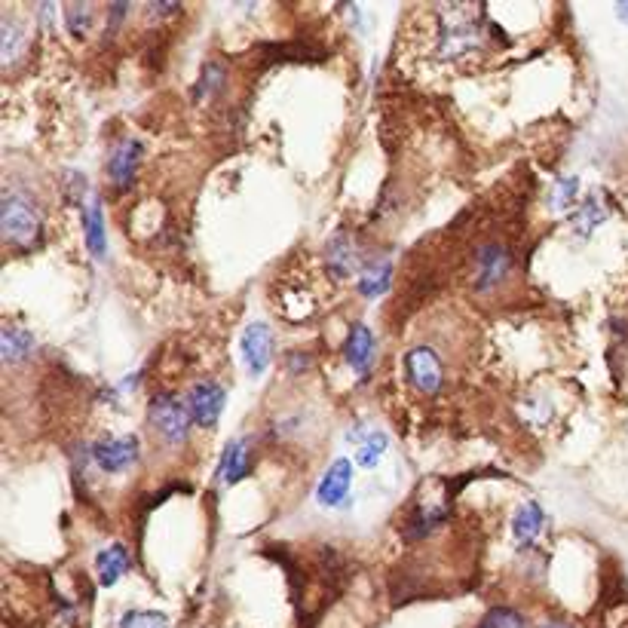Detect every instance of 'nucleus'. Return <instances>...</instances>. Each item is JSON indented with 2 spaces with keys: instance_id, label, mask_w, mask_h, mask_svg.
<instances>
[{
  "instance_id": "f257e3e1",
  "label": "nucleus",
  "mask_w": 628,
  "mask_h": 628,
  "mask_svg": "<svg viewBox=\"0 0 628 628\" xmlns=\"http://www.w3.org/2000/svg\"><path fill=\"white\" fill-rule=\"evenodd\" d=\"M494 46V22L478 4H442L432 10L429 50L436 62H466Z\"/></svg>"
},
{
  "instance_id": "f03ea898",
  "label": "nucleus",
  "mask_w": 628,
  "mask_h": 628,
  "mask_svg": "<svg viewBox=\"0 0 628 628\" xmlns=\"http://www.w3.org/2000/svg\"><path fill=\"white\" fill-rule=\"evenodd\" d=\"M0 233H4V243L13 249H37L43 239V218L40 209L28 193L7 190L4 203H0Z\"/></svg>"
},
{
  "instance_id": "7ed1b4c3",
  "label": "nucleus",
  "mask_w": 628,
  "mask_h": 628,
  "mask_svg": "<svg viewBox=\"0 0 628 628\" xmlns=\"http://www.w3.org/2000/svg\"><path fill=\"white\" fill-rule=\"evenodd\" d=\"M148 420L154 426L157 436L166 442V445H181L187 442L190 436V411H187V402L175 399L172 393H157L148 405Z\"/></svg>"
},
{
  "instance_id": "20e7f679",
  "label": "nucleus",
  "mask_w": 628,
  "mask_h": 628,
  "mask_svg": "<svg viewBox=\"0 0 628 628\" xmlns=\"http://www.w3.org/2000/svg\"><path fill=\"white\" fill-rule=\"evenodd\" d=\"M138 454H141V448H138L135 436H102V439H95L92 448H89L92 463L108 475L132 469L138 463Z\"/></svg>"
},
{
  "instance_id": "39448f33",
  "label": "nucleus",
  "mask_w": 628,
  "mask_h": 628,
  "mask_svg": "<svg viewBox=\"0 0 628 628\" xmlns=\"http://www.w3.org/2000/svg\"><path fill=\"white\" fill-rule=\"evenodd\" d=\"M224 408H227V390L218 380H197L190 386L187 411H190V417L197 426L212 429L218 423V417L224 414Z\"/></svg>"
},
{
  "instance_id": "423d86ee",
  "label": "nucleus",
  "mask_w": 628,
  "mask_h": 628,
  "mask_svg": "<svg viewBox=\"0 0 628 628\" xmlns=\"http://www.w3.org/2000/svg\"><path fill=\"white\" fill-rule=\"evenodd\" d=\"M509 273H512V255L506 252V246H500V243L481 246V252L475 258V270H472L475 292H481V295L494 292V288H500L506 282Z\"/></svg>"
},
{
  "instance_id": "0eeeda50",
  "label": "nucleus",
  "mask_w": 628,
  "mask_h": 628,
  "mask_svg": "<svg viewBox=\"0 0 628 628\" xmlns=\"http://www.w3.org/2000/svg\"><path fill=\"white\" fill-rule=\"evenodd\" d=\"M350 491H353V466L347 457H337L319 481L316 503L325 509H344L350 503Z\"/></svg>"
},
{
  "instance_id": "6e6552de",
  "label": "nucleus",
  "mask_w": 628,
  "mask_h": 628,
  "mask_svg": "<svg viewBox=\"0 0 628 628\" xmlns=\"http://www.w3.org/2000/svg\"><path fill=\"white\" fill-rule=\"evenodd\" d=\"M141 157H144V144L138 138H123L117 141L111 154H108V181L114 190H129L135 175H138V166H141Z\"/></svg>"
},
{
  "instance_id": "1a4fd4ad",
  "label": "nucleus",
  "mask_w": 628,
  "mask_h": 628,
  "mask_svg": "<svg viewBox=\"0 0 628 628\" xmlns=\"http://www.w3.org/2000/svg\"><path fill=\"white\" fill-rule=\"evenodd\" d=\"M405 371L417 393L436 396L442 390V359L429 347H414L405 356Z\"/></svg>"
},
{
  "instance_id": "9d476101",
  "label": "nucleus",
  "mask_w": 628,
  "mask_h": 628,
  "mask_svg": "<svg viewBox=\"0 0 628 628\" xmlns=\"http://www.w3.org/2000/svg\"><path fill=\"white\" fill-rule=\"evenodd\" d=\"M325 267L331 270L334 279H353L356 273L362 276L365 264L359 255V246L353 243V236L347 230H337L325 243Z\"/></svg>"
},
{
  "instance_id": "9b49d317",
  "label": "nucleus",
  "mask_w": 628,
  "mask_h": 628,
  "mask_svg": "<svg viewBox=\"0 0 628 628\" xmlns=\"http://www.w3.org/2000/svg\"><path fill=\"white\" fill-rule=\"evenodd\" d=\"M239 353H243V362L249 368L252 377H261L273 359V331L264 322H252L243 337H239Z\"/></svg>"
},
{
  "instance_id": "f8f14e48",
  "label": "nucleus",
  "mask_w": 628,
  "mask_h": 628,
  "mask_svg": "<svg viewBox=\"0 0 628 628\" xmlns=\"http://www.w3.org/2000/svg\"><path fill=\"white\" fill-rule=\"evenodd\" d=\"M374 353H377V344H374V331L362 322H356L347 334V344H344V359L347 365L356 371L359 380H365L374 368Z\"/></svg>"
},
{
  "instance_id": "ddd939ff",
  "label": "nucleus",
  "mask_w": 628,
  "mask_h": 628,
  "mask_svg": "<svg viewBox=\"0 0 628 628\" xmlns=\"http://www.w3.org/2000/svg\"><path fill=\"white\" fill-rule=\"evenodd\" d=\"M350 442H356V463L362 469H374L377 460L386 454V448H390L386 432L377 429V426H368V423H359V426L350 429Z\"/></svg>"
},
{
  "instance_id": "4468645a",
  "label": "nucleus",
  "mask_w": 628,
  "mask_h": 628,
  "mask_svg": "<svg viewBox=\"0 0 628 628\" xmlns=\"http://www.w3.org/2000/svg\"><path fill=\"white\" fill-rule=\"evenodd\" d=\"M132 561H129V549L123 543H114L108 549L99 552V558H95V573H99V586L102 589H111L117 586L120 579L129 573Z\"/></svg>"
},
{
  "instance_id": "2eb2a0df",
  "label": "nucleus",
  "mask_w": 628,
  "mask_h": 628,
  "mask_svg": "<svg viewBox=\"0 0 628 628\" xmlns=\"http://www.w3.org/2000/svg\"><path fill=\"white\" fill-rule=\"evenodd\" d=\"M28 50V31L19 19L4 16L0 19V65L13 68Z\"/></svg>"
},
{
  "instance_id": "dca6fc26",
  "label": "nucleus",
  "mask_w": 628,
  "mask_h": 628,
  "mask_svg": "<svg viewBox=\"0 0 628 628\" xmlns=\"http://www.w3.org/2000/svg\"><path fill=\"white\" fill-rule=\"evenodd\" d=\"M31 353H34V334L31 331H25L22 325H13V322H7L4 328H0V359H4L7 365H19Z\"/></svg>"
},
{
  "instance_id": "f3484780",
  "label": "nucleus",
  "mask_w": 628,
  "mask_h": 628,
  "mask_svg": "<svg viewBox=\"0 0 628 628\" xmlns=\"http://www.w3.org/2000/svg\"><path fill=\"white\" fill-rule=\"evenodd\" d=\"M543 527H546V512L540 503H524L515 518H512V537L518 546H530V543H537V537L543 534Z\"/></svg>"
},
{
  "instance_id": "a211bd4d",
  "label": "nucleus",
  "mask_w": 628,
  "mask_h": 628,
  "mask_svg": "<svg viewBox=\"0 0 628 628\" xmlns=\"http://www.w3.org/2000/svg\"><path fill=\"white\" fill-rule=\"evenodd\" d=\"M83 230H86L89 255L105 261V255H108V233H105V218H102V203L99 200H89V206L83 212Z\"/></svg>"
},
{
  "instance_id": "6ab92c4d",
  "label": "nucleus",
  "mask_w": 628,
  "mask_h": 628,
  "mask_svg": "<svg viewBox=\"0 0 628 628\" xmlns=\"http://www.w3.org/2000/svg\"><path fill=\"white\" fill-rule=\"evenodd\" d=\"M246 469H249V439H230L221 454L218 475L227 481V485H236V481L246 475Z\"/></svg>"
},
{
  "instance_id": "aec40b11",
  "label": "nucleus",
  "mask_w": 628,
  "mask_h": 628,
  "mask_svg": "<svg viewBox=\"0 0 628 628\" xmlns=\"http://www.w3.org/2000/svg\"><path fill=\"white\" fill-rule=\"evenodd\" d=\"M390 282H393V264L390 261L365 264V270L359 276V295L368 298V301H374V298L390 292Z\"/></svg>"
},
{
  "instance_id": "412c9836",
  "label": "nucleus",
  "mask_w": 628,
  "mask_h": 628,
  "mask_svg": "<svg viewBox=\"0 0 628 628\" xmlns=\"http://www.w3.org/2000/svg\"><path fill=\"white\" fill-rule=\"evenodd\" d=\"M221 86H224V68L218 62H209L203 65V74L193 86V102H209L215 95H221Z\"/></svg>"
},
{
  "instance_id": "4be33fe9",
  "label": "nucleus",
  "mask_w": 628,
  "mask_h": 628,
  "mask_svg": "<svg viewBox=\"0 0 628 628\" xmlns=\"http://www.w3.org/2000/svg\"><path fill=\"white\" fill-rule=\"evenodd\" d=\"M604 218H607V215H604L601 203H598L595 197H589L583 206H579V212L573 215V221H570V224H573V230H576V236H579V239H589V236H592V230H595L598 224H604Z\"/></svg>"
},
{
  "instance_id": "5701e85b",
  "label": "nucleus",
  "mask_w": 628,
  "mask_h": 628,
  "mask_svg": "<svg viewBox=\"0 0 628 628\" xmlns=\"http://www.w3.org/2000/svg\"><path fill=\"white\" fill-rule=\"evenodd\" d=\"M65 25L71 31V37L83 40L95 25V4H68L65 7Z\"/></svg>"
},
{
  "instance_id": "b1692460",
  "label": "nucleus",
  "mask_w": 628,
  "mask_h": 628,
  "mask_svg": "<svg viewBox=\"0 0 628 628\" xmlns=\"http://www.w3.org/2000/svg\"><path fill=\"white\" fill-rule=\"evenodd\" d=\"M442 521H445V512H442V509H417V512L411 515L408 527H405V537H408V540H423V537L432 534V530H436Z\"/></svg>"
},
{
  "instance_id": "393cba45",
  "label": "nucleus",
  "mask_w": 628,
  "mask_h": 628,
  "mask_svg": "<svg viewBox=\"0 0 628 628\" xmlns=\"http://www.w3.org/2000/svg\"><path fill=\"white\" fill-rule=\"evenodd\" d=\"M117 628H172L166 613L157 610H126Z\"/></svg>"
},
{
  "instance_id": "a878e982",
  "label": "nucleus",
  "mask_w": 628,
  "mask_h": 628,
  "mask_svg": "<svg viewBox=\"0 0 628 628\" xmlns=\"http://www.w3.org/2000/svg\"><path fill=\"white\" fill-rule=\"evenodd\" d=\"M475 628H527V625H524L521 613H515L509 607H494L481 616V622Z\"/></svg>"
},
{
  "instance_id": "bb28decb",
  "label": "nucleus",
  "mask_w": 628,
  "mask_h": 628,
  "mask_svg": "<svg viewBox=\"0 0 628 628\" xmlns=\"http://www.w3.org/2000/svg\"><path fill=\"white\" fill-rule=\"evenodd\" d=\"M576 193H579V178H576V175L561 178V181L555 184V190H552V209H558V212L573 209V203H576Z\"/></svg>"
},
{
  "instance_id": "cd10ccee",
  "label": "nucleus",
  "mask_w": 628,
  "mask_h": 628,
  "mask_svg": "<svg viewBox=\"0 0 628 628\" xmlns=\"http://www.w3.org/2000/svg\"><path fill=\"white\" fill-rule=\"evenodd\" d=\"M126 10H129V4H111L108 7V34H114L120 28V22L126 19Z\"/></svg>"
},
{
  "instance_id": "c85d7f7f",
  "label": "nucleus",
  "mask_w": 628,
  "mask_h": 628,
  "mask_svg": "<svg viewBox=\"0 0 628 628\" xmlns=\"http://www.w3.org/2000/svg\"><path fill=\"white\" fill-rule=\"evenodd\" d=\"M144 13H151V16H175L178 4H148V7H144Z\"/></svg>"
},
{
  "instance_id": "c756f323",
  "label": "nucleus",
  "mask_w": 628,
  "mask_h": 628,
  "mask_svg": "<svg viewBox=\"0 0 628 628\" xmlns=\"http://www.w3.org/2000/svg\"><path fill=\"white\" fill-rule=\"evenodd\" d=\"M616 13H619V19L628 25V4H616Z\"/></svg>"
}]
</instances>
